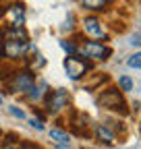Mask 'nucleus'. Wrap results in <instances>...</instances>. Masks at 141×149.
Wrapping results in <instances>:
<instances>
[{
	"label": "nucleus",
	"mask_w": 141,
	"mask_h": 149,
	"mask_svg": "<svg viewBox=\"0 0 141 149\" xmlns=\"http://www.w3.org/2000/svg\"><path fill=\"white\" fill-rule=\"evenodd\" d=\"M33 83H35V74L31 70H17L6 81V89L10 93H27Z\"/></svg>",
	"instance_id": "1"
},
{
	"label": "nucleus",
	"mask_w": 141,
	"mask_h": 149,
	"mask_svg": "<svg viewBox=\"0 0 141 149\" xmlns=\"http://www.w3.org/2000/svg\"><path fill=\"white\" fill-rule=\"evenodd\" d=\"M98 104L106 110H114V112H127V104L122 100V93L120 89H106L102 95L98 97Z\"/></svg>",
	"instance_id": "3"
},
{
	"label": "nucleus",
	"mask_w": 141,
	"mask_h": 149,
	"mask_svg": "<svg viewBox=\"0 0 141 149\" xmlns=\"http://www.w3.org/2000/svg\"><path fill=\"white\" fill-rule=\"evenodd\" d=\"M4 37V40H19V42H27V33H25V29L23 27H6L2 33H0Z\"/></svg>",
	"instance_id": "10"
},
{
	"label": "nucleus",
	"mask_w": 141,
	"mask_h": 149,
	"mask_svg": "<svg viewBox=\"0 0 141 149\" xmlns=\"http://www.w3.org/2000/svg\"><path fill=\"white\" fill-rule=\"evenodd\" d=\"M96 139H98L100 143H104V145H114V143H116L114 133H112L106 124H98V126H96Z\"/></svg>",
	"instance_id": "9"
},
{
	"label": "nucleus",
	"mask_w": 141,
	"mask_h": 149,
	"mask_svg": "<svg viewBox=\"0 0 141 149\" xmlns=\"http://www.w3.org/2000/svg\"><path fill=\"white\" fill-rule=\"evenodd\" d=\"M8 112H10L13 116H17V118H25V112H23V110H19L17 106H10V108H8Z\"/></svg>",
	"instance_id": "16"
},
{
	"label": "nucleus",
	"mask_w": 141,
	"mask_h": 149,
	"mask_svg": "<svg viewBox=\"0 0 141 149\" xmlns=\"http://www.w3.org/2000/svg\"><path fill=\"white\" fill-rule=\"evenodd\" d=\"M60 46H62V48H64L66 52H70V54L75 52V46H73V44H68V42H60Z\"/></svg>",
	"instance_id": "18"
},
{
	"label": "nucleus",
	"mask_w": 141,
	"mask_h": 149,
	"mask_svg": "<svg viewBox=\"0 0 141 149\" xmlns=\"http://www.w3.org/2000/svg\"><path fill=\"white\" fill-rule=\"evenodd\" d=\"M81 4L91 10H102L106 4H110V0H81Z\"/></svg>",
	"instance_id": "12"
},
{
	"label": "nucleus",
	"mask_w": 141,
	"mask_h": 149,
	"mask_svg": "<svg viewBox=\"0 0 141 149\" xmlns=\"http://www.w3.org/2000/svg\"><path fill=\"white\" fill-rule=\"evenodd\" d=\"M70 102V95L66 89H56L46 93V112L48 114H58L60 110H64Z\"/></svg>",
	"instance_id": "2"
},
{
	"label": "nucleus",
	"mask_w": 141,
	"mask_h": 149,
	"mask_svg": "<svg viewBox=\"0 0 141 149\" xmlns=\"http://www.w3.org/2000/svg\"><path fill=\"white\" fill-rule=\"evenodd\" d=\"M64 68L73 81H79L87 70V64H85V60L77 58V56H68V58H64Z\"/></svg>",
	"instance_id": "6"
},
{
	"label": "nucleus",
	"mask_w": 141,
	"mask_h": 149,
	"mask_svg": "<svg viewBox=\"0 0 141 149\" xmlns=\"http://www.w3.org/2000/svg\"><path fill=\"white\" fill-rule=\"evenodd\" d=\"M83 31L87 35H91V37H98V40H102L104 37V29H102V23L98 21L96 17H85L83 19ZM106 40V37H104Z\"/></svg>",
	"instance_id": "8"
},
{
	"label": "nucleus",
	"mask_w": 141,
	"mask_h": 149,
	"mask_svg": "<svg viewBox=\"0 0 141 149\" xmlns=\"http://www.w3.org/2000/svg\"><path fill=\"white\" fill-rule=\"evenodd\" d=\"M83 56L85 58H94V60H106L112 56V50L108 46L98 44V42H85L83 44Z\"/></svg>",
	"instance_id": "4"
},
{
	"label": "nucleus",
	"mask_w": 141,
	"mask_h": 149,
	"mask_svg": "<svg viewBox=\"0 0 141 149\" xmlns=\"http://www.w3.org/2000/svg\"><path fill=\"white\" fill-rule=\"evenodd\" d=\"M27 42H19V40H4L0 42V50H2V56H6V58H19V56L25 54L27 50Z\"/></svg>",
	"instance_id": "5"
},
{
	"label": "nucleus",
	"mask_w": 141,
	"mask_h": 149,
	"mask_svg": "<svg viewBox=\"0 0 141 149\" xmlns=\"http://www.w3.org/2000/svg\"><path fill=\"white\" fill-rule=\"evenodd\" d=\"M31 126H33V128H38V130H42V128H44L42 120H31Z\"/></svg>",
	"instance_id": "19"
},
{
	"label": "nucleus",
	"mask_w": 141,
	"mask_h": 149,
	"mask_svg": "<svg viewBox=\"0 0 141 149\" xmlns=\"http://www.w3.org/2000/svg\"><path fill=\"white\" fill-rule=\"evenodd\" d=\"M6 19L10 21V27H23L25 23V10H23V4H13L4 10Z\"/></svg>",
	"instance_id": "7"
},
{
	"label": "nucleus",
	"mask_w": 141,
	"mask_h": 149,
	"mask_svg": "<svg viewBox=\"0 0 141 149\" xmlns=\"http://www.w3.org/2000/svg\"><path fill=\"white\" fill-rule=\"evenodd\" d=\"M131 46H141V31H137V33H133L131 35V42H129Z\"/></svg>",
	"instance_id": "17"
},
{
	"label": "nucleus",
	"mask_w": 141,
	"mask_h": 149,
	"mask_svg": "<svg viewBox=\"0 0 141 149\" xmlns=\"http://www.w3.org/2000/svg\"><path fill=\"white\" fill-rule=\"evenodd\" d=\"M0 104H2V93H0Z\"/></svg>",
	"instance_id": "21"
},
{
	"label": "nucleus",
	"mask_w": 141,
	"mask_h": 149,
	"mask_svg": "<svg viewBox=\"0 0 141 149\" xmlns=\"http://www.w3.org/2000/svg\"><path fill=\"white\" fill-rule=\"evenodd\" d=\"M50 137L54 139L58 145H66V143H68V135L62 133V130H56V128H54V130H50Z\"/></svg>",
	"instance_id": "13"
},
{
	"label": "nucleus",
	"mask_w": 141,
	"mask_h": 149,
	"mask_svg": "<svg viewBox=\"0 0 141 149\" xmlns=\"http://www.w3.org/2000/svg\"><path fill=\"white\" fill-rule=\"evenodd\" d=\"M118 85H120V91H131L133 89V81L129 77H118Z\"/></svg>",
	"instance_id": "14"
},
{
	"label": "nucleus",
	"mask_w": 141,
	"mask_h": 149,
	"mask_svg": "<svg viewBox=\"0 0 141 149\" xmlns=\"http://www.w3.org/2000/svg\"><path fill=\"white\" fill-rule=\"evenodd\" d=\"M4 149H19V147H15V145H6Z\"/></svg>",
	"instance_id": "20"
},
{
	"label": "nucleus",
	"mask_w": 141,
	"mask_h": 149,
	"mask_svg": "<svg viewBox=\"0 0 141 149\" xmlns=\"http://www.w3.org/2000/svg\"><path fill=\"white\" fill-rule=\"evenodd\" d=\"M46 95V85L42 83V85H38L35 87V83L29 87V91H27V97H29V102H40L42 97Z\"/></svg>",
	"instance_id": "11"
},
{
	"label": "nucleus",
	"mask_w": 141,
	"mask_h": 149,
	"mask_svg": "<svg viewBox=\"0 0 141 149\" xmlns=\"http://www.w3.org/2000/svg\"><path fill=\"white\" fill-rule=\"evenodd\" d=\"M129 66H131V68H139V70H141V52L133 54L131 58H129Z\"/></svg>",
	"instance_id": "15"
}]
</instances>
